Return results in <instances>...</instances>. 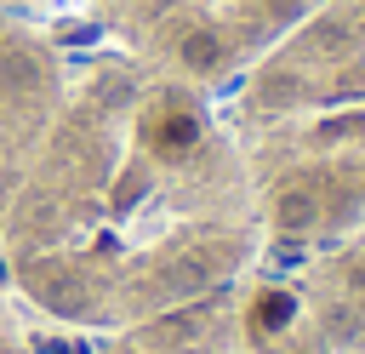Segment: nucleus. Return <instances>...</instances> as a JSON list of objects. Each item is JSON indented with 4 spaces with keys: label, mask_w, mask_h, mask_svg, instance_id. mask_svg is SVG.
Wrapping results in <instances>:
<instances>
[{
    "label": "nucleus",
    "mask_w": 365,
    "mask_h": 354,
    "mask_svg": "<svg viewBox=\"0 0 365 354\" xmlns=\"http://www.w3.org/2000/svg\"><path fill=\"white\" fill-rule=\"evenodd\" d=\"M188 137H194V120H182V114H177V120H165V126L154 131V143H160V148H177V143H188Z\"/></svg>",
    "instance_id": "obj_8"
},
{
    "label": "nucleus",
    "mask_w": 365,
    "mask_h": 354,
    "mask_svg": "<svg viewBox=\"0 0 365 354\" xmlns=\"http://www.w3.org/2000/svg\"><path fill=\"white\" fill-rule=\"evenodd\" d=\"M177 57H182L188 69H217V63H222V40H217L211 29H194V34H182Z\"/></svg>",
    "instance_id": "obj_3"
},
{
    "label": "nucleus",
    "mask_w": 365,
    "mask_h": 354,
    "mask_svg": "<svg viewBox=\"0 0 365 354\" xmlns=\"http://www.w3.org/2000/svg\"><path fill=\"white\" fill-rule=\"evenodd\" d=\"M40 303H46V308H57V314H91L80 274H63V268H51V274L40 280Z\"/></svg>",
    "instance_id": "obj_1"
},
{
    "label": "nucleus",
    "mask_w": 365,
    "mask_h": 354,
    "mask_svg": "<svg viewBox=\"0 0 365 354\" xmlns=\"http://www.w3.org/2000/svg\"><path fill=\"white\" fill-rule=\"evenodd\" d=\"M291 308H297L291 297H262V308H257V320H262V325H285V320H291Z\"/></svg>",
    "instance_id": "obj_9"
},
{
    "label": "nucleus",
    "mask_w": 365,
    "mask_h": 354,
    "mask_svg": "<svg viewBox=\"0 0 365 354\" xmlns=\"http://www.w3.org/2000/svg\"><path fill=\"white\" fill-rule=\"evenodd\" d=\"M0 86L17 97V91H40V63L29 51H6L0 57Z\"/></svg>",
    "instance_id": "obj_2"
},
{
    "label": "nucleus",
    "mask_w": 365,
    "mask_h": 354,
    "mask_svg": "<svg viewBox=\"0 0 365 354\" xmlns=\"http://www.w3.org/2000/svg\"><path fill=\"white\" fill-rule=\"evenodd\" d=\"M302 86L297 80H285V74H274V80H262V108H279V103H291Z\"/></svg>",
    "instance_id": "obj_7"
},
{
    "label": "nucleus",
    "mask_w": 365,
    "mask_h": 354,
    "mask_svg": "<svg viewBox=\"0 0 365 354\" xmlns=\"http://www.w3.org/2000/svg\"><path fill=\"white\" fill-rule=\"evenodd\" d=\"M314 137L319 143H342V137H359L365 143V114H331V120L314 126Z\"/></svg>",
    "instance_id": "obj_5"
},
{
    "label": "nucleus",
    "mask_w": 365,
    "mask_h": 354,
    "mask_svg": "<svg viewBox=\"0 0 365 354\" xmlns=\"http://www.w3.org/2000/svg\"><path fill=\"white\" fill-rule=\"evenodd\" d=\"M314 217H319V206H314L308 188H285L279 194V228H308Z\"/></svg>",
    "instance_id": "obj_4"
},
{
    "label": "nucleus",
    "mask_w": 365,
    "mask_h": 354,
    "mask_svg": "<svg viewBox=\"0 0 365 354\" xmlns=\"http://www.w3.org/2000/svg\"><path fill=\"white\" fill-rule=\"evenodd\" d=\"M325 331L342 337V343H354V337H359V314H354V308H325Z\"/></svg>",
    "instance_id": "obj_6"
},
{
    "label": "nucleus",
    "mask_w": 365,
    "mask_h": 354,
    "mask_svg": "<svg viewBox=\"0 0 365 354\" xmlns=\"http://www.w3.org/2000/svg\"><path fill=\"white\" fill-rule=\"evenodd\" d=\"M348 291H359V297H365V263H354V268H348Z\"/></svg>",
    "instance_id": "obj_10"
}]
</instances>
